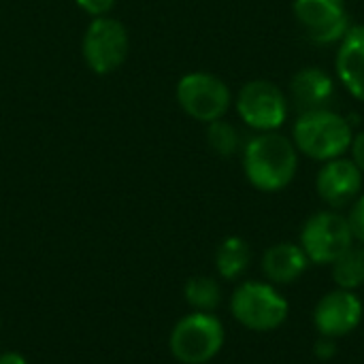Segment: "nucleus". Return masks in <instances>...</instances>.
Returning <instances> with one entry per match:
<instances>
[{
  "mask_svg": "<svg viewBox=\"0 0 364 364\" xmlns=\"http://www.w3.org/2000/svg\"><path fill=\"white\" fill-rule=\"evenodd\" d=\"M243 171L260 192H279L292 183L299 171V149L282 132H258L243 147Z\"/></svg>",
  "mask_w": 364,
  "mask_h": 364,
  "instance_id": "1",
  "label": "nucleus"
},
{
  "mask_svg": "<svg viewBox=\"0 0 364 364\" xmlns=\"http://www.w3.org/2000/svg\"><path fill=\"white\" fill-rule=\"evenodd\" d=\"M352 139L354 130L350 119L331 109L301 113L292 128L296 149L318 162L341 158L350 149Z\"/></svg>",
  "mask_w": 364,
  "mask_h": 364,
  "instance_id": "2",
  "label": "nucleus"
},
{
  "mask_svg": "<svg viewBox=\"0 0 364 364\" xmlns=\"http://www.w3.org/2000/svg\"><path fill=\"white\" fill-rule=\"evenodd\" d=\"M224 337V324L213 314L192 311L175 324L168 348L181 364H207L220 354Z\"/></svg>",
  "mask_w": 364,
  "mask_h": 364,
  "instance_id": "3",
  "label": "nucleus"
},
{
  "mask_svg": "<svg viewBox=\"0 0 364 364\" xmlns=\"http://www.w3.org/2000/svg\"><path fill=\"white\" fill-rule=\"evenodd\" d=\"M230 311L241 326L254 333H269L286 322L288 301L273 284L245 282L232 292Z\"/></svg>",
  "mask_w": 364,
  "mask_h": 364,
  "instance_id": "4",
  "label": "nucleus"
},
{
  "mask_svg": "<svg viewBox=\"0 0 364 364\" xmlns=\"http://www.w3.org/2000/svg\"><path fill=\"white\" fill-rule=\"evenodd\" d=\"M235 107L239 117L250 128L258 132H273L284 126L290 102L277 83L267 79H254L239 90Z\"/></svg>",
  "mask_w": 364,
  "mask_h": 364,
  "instance_id": "5",
  "label": "nucleus"
},
{
  "mask_svg": "<svg viewBox=\"0 0 364 364\" xmlns=\"http://www.w3.org/2000/svg\"><path fill=\"white\" fill-rule=\"evenodd\" d=\"M177 102L194 119L211 124L222 119L230 105V87L211 73H188L177 83Z\"/></svg>",
  "mask_w": 364,
  "mask_h": 364,
  "instance_id": "6",
  "label": "nucleus"
},
{
  "mask_svg": "<svg viewBox=\"0 0 364 364\" xmlns=\"http://www.w3.org/2000/svg\"><path fill=\"white\" fill-rule=\"evenodd\" d=\"M352 245L354 237L348 218L337 211L314 213L301 232V247L314 264H333Z\"/></svg>",
  "mask_w": 364,
  "mask_h": 364,
  "instance_id": "7",
  "label": "nucleus"
},
{
  "mask_svg": "<svg viewBox=\"0 0 364 364\" xmlns=\"http://www.w3.org/2000/svg\"><path fill=\"white\" fill-rule=\"evenodd\" d=\"M130 49V38L122 21L113 17H94L83 36V58L98 75L117 70Z\"/></svg>",
  "mask_w": 364,
  "mask_h": 364,
  "instance_id": "8",
  "label": "nucleus"
},
{
  "mask_svg": "<svg viewBox=\"0 0 364 364\" xmlns=\"http://www.w3.org/2000/svg\"><path fill=\"white\" fill-rule=\"evenodd\" d=\"M292 11L307 38L318 45L339 43L352 28L346 0H294Z\"/></svg>",
  "mask_w": 364,
  "mask_h": 364,
  "instance_id": "9",
  "label": "nucleus"
},
{
  "mask_svg": "<svg viewBox=\"0 0 364 364\" xmlns=\"http://www.w3.org/2000/svg\"><path fill=\"white\" fill-rule=\"evenodd\" d=\"M363 181L364 175L352 158L341 156L322 164L316 177V190L328 207L343 209L360 196Z\"/></svg>",
  "mask_w": 364,
  "mask_h": 364,
  "instance_id": "10",
  "label": "nucleus"
},
{
  "mask_svg": "<svg viewBox=\"0 0 364 364\" xmlns=\"http://www.w3.org/2000/svg\"><path fill=\"white\" fill-rule=\"evenodd\" d=\"M363 320V303L352 290H333L328 292L314 311L316 328L322 337L339 339L358 328Z\"/></svg>",
  "mask_w": 364,
  "mask_h": 364,
  "instance_id": "11",
  "label": "nucleus"
},
{
  "mask_svg": "<svg viewBox=\"0 0 364 364\" xmlns=\"http://www.w3.org/2000/svg\"><path fill=\"white\" fill-rule=\"evenodd\" d=\"M335 73L341 85L364 102V23L352 26L339 41Z\"/></svg>",
  "mask_w": 364,
  "mask_h": 364,
  "instance_id": "12",
  "label": "nucleus"
},
{
  "mask_svg": "<svg viewBox=\"0 0 364 364\" xmlns=\"http://www.w3.org/2000/svg\"><path fill=\"white\" fill-rule=\"evenodd\" d=\"M290 96L301 113L328 109L331 100L335 98V81L324 68L305 66L292 77Z\"/></svg>",
  "mask_w": 364,
  "mask_h": 364,
  "instance_id": "13",
  "label": "nucleus"
},
{
  "mask_svg": "<svg viewBox=\"0 0 364 364\" xmlns=\"http://www.w3.org/2000/svg\"><path fill=\"white\" fill-rule=\"evenodd\" d=\"M309 267V258L296 243H277L262 256V271L271 284H294Z\"/></svg>",
  "mask_w": 364,
  "mask_h": 364,
  "instance_id": "14",
  "label": "nucleus"
},
{
  "mask_svg": "<svg viewBox=\"0 0 364 364\" xmlns=\"http://www.w3.org/2000/svg\"><path fill=\"white\" fill-rule=\"evenodd\" d=\"M250 262H252V252L241 237L224 239L215 252V269L220 277L226 282H235L243 277V273L250 269Z\"/></svg>",
  "mask_w": 364,
  "mask_h": 364,
  "instance_id": "15",
  "label": "nucleus"
},
{
  "mask_svg": "<svg viewBox=\"0 0 364 364\" xmlns=\"http://www.w3.org/2000/svg\"><path fill=\"white\" fill-rule=\"evenodd\" d=\"M333 279L343 290H356L364 284V245L348 247L333 262Z\"/></svg>",
  "mask_w": 364,
  "mask_h": 364,
  "instance_id": "16",
  "label": "nucleus"
},
{
  "mask_svg": "<svg viewBox=\"0 0 364 364\" xmlns=\"http://www.w3.org/2000/svg\"><path fill=\"white\" fill-rule=\"evenodd\" d=\"M186 301L194 311H205V314H213V309H218V305L222 303V288L213 277H192L188 279L186 288H183Z\"/></svg>",
  "mask_w": 364,
  "mask_h": 364,
  "instance_id": "17",
  "label": "nucleus"
},
{
  "mask_svg": "<svg viewBox=\"0 0 364 364\" xmlns=\"http://www.w3.org/2000/svg\"><path fill=\"white\" fill-rule=\"evenodd\" d=\"M207 126H209L207 128V143H209V147L218 156L230 158V156H235L239 151V147H241V134H239V130L230 122H226L222 117V119H215V122H211Z\"/></svg>",
  "mask_w": 364,
  "mask_h": 364,
  "instance_id": "18",
  "label": "nucleus"
},
{
  "mask_svg": "<svg viewBox=\"0 0 364 364\" xmlns=\"http://www.w3.org/2000/svg\"><path fill=\"white\" fill-rule=\"evenodd\" d=\"M348 224H350L354 241H358L360 245H364V194L352 203V209H350V215H348Z\"/></svg>",
  "mask_w": 364,
  "mask_h": 364,
  "instance_id": "19",
  "label": "nucleus"
},
{
  "mask_svg": "<svg viewBox=\"0 0 364 364\" xmlns=\"http://www.w3.org/2000/svg\"><path fill=\"white\" fill-rule=\"evenodd\" d=\"M77 4L94 17H105L113 9L115 0H77Z\"/></svg>",
  "mask_w": 364,
  "mask_h": 364,
  "instance_id": "20",
  "label": "nucleus"
},
{
  "mask_svg": "<svg viewBox=\"0 0 364 364\" xmlns=\"http://www.w3.org/2000/svg\"><path fill=\"white\" fill-rule=\"evenodd\" d=\"M350 151H352V162L360 168V173L364 175V130L358 132V134H354Z\"/></svg>",
  "mask_w": 364,
  "mask_h": 364,
  "instance_id": "21",
  "label": "nucleus"
},
{
  "mask_svg": "<svg viewBox=\"0 0 364 364\" xmlns=\"http://www.w3.org/2000/svg\"><path fill=\"white\" fill-rule=\"evenodd\" d=\"M314 350H316V356H318V358L328 360V358L335 356V350H337V348H335V339H331V337H320Z\"/></svg>",
  "mask_w": 364,
  "mask_h": 364,
  "instance_id": "22",
  "label": "nucleus"
},
{
  "mask_svg": "<svg viewBox=\"0 0 364 364\" xmlns=\"http://www.w3.org/2000/svg\"><path fill=\"white\" fill-rule=\"evenodd\" d=\"M0 364H28L26 358L19 352H2L0 354Z\"/></svg>",
  "mask_w": 364,
  "mask_h": 364,
  "instance_id": "23",
  "label": "nucleus"
}]
</instances>
